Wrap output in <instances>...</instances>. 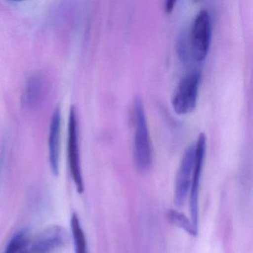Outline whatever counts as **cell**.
Segmentation results:
<instances>
[{"label": "cell", "instance_id": "6da1fadb", "mask_svg": "<svg viewBox=\"0 0 253 253\" xmlns=\"http://www.w3.org/2000/svg\"><path fill=\"white\" fill-rule=\"evenodd\" d=\"M134 160L137 169L142 172L148 171L152 163V144L145 114L144 106L140 97L134 103Z\"/></svg>", "mask_w": 253, "mask_h": 253}, {"label": "cell", "instance_id": "7a4b0ae2", "mask_svg": "<svg viewBox=\"0 0 253 253\" xmlns=\"http://www.w3.org/2000/svg\"><path fill=\"white\" fill-rule=\"evenodd\" d=\"M189 36V54L195 61L202 62L208 54L211 38V17L207 9L198 11L192 22Z\"/></svg>", "mask_w": 253, "mask_h": 253}, {"label": "cell", "instance_id": "3957f363", "mask_svg": "<svg viewBox=\"0 0 253 253\" xmlns=\"http://www.w3.org/2000/svg\"><path fill=\"white\" fill-rule=\"evenodd\" d=\"M201 80V73L198 70L192 71L181 78L171 100L176 113L186 115L195 109Z\"/></svg>", "mask_w": 253, "mask_h": 253}, {"label": "cell", "instance_id": "277c9868", "mask_svg": "<svg viewBox=\"0 0 253 253\" xmlns=\"http://www.w3.org/2000/svg\"><path fill=\"white\" fill-rule=\"evenodd\" d=\"M68 158L71 174L77 190L82 194L84 191V180L81 171V154L79 146L78 116L75 106H72L69 117L68 133Z\"/></svg>", "mask_w": 253, "mask_h": 253}, {"label": "cell", "instance_id": "5b68a950", "mask_svg": "<svg viewBox=\"0 0 253 253\" xmlns=\"http://www.w3.org/2000/svg\"><path fill=\"white\" fill-rule=\"evenodd\" d=\"M194 159L195 145H192L185 151L176 175L174 201L177 207L184 205L189 194L193 175Z\"/></svg>", "mask_w": 253, "mask_h": 253}, {"label": "cell", "instance_id": "8992f818", "mask_svg": "<svg viewBox=\"0 0 253 253\" xmlns=\"http://www.w3.org/2000/svg\"><path fill=\"white\" fill-rule=\"evenodd\" d=\"M206 135L201 133L195 145V159H194L193 175L189 191V207H190L191 221L195 228H198V195H199L200 179L204 166L206 151Z\"/></svg>", "mask_w": 253, "mask_h": 253}, {"label": "cell", "instance_id": "52a82bcc", "mask_svg": "<svg viewBox=\"0 0 253 253\" xmlns=\"http://www.w3.org/2000/svg\"><path fill=\"white\" fill-rule=\"evenodd\" d=\"M49 83L43 74L35 73L26 81L22 103L28 110L35 111L42 106L49 91Z\"/></svg>", "mask_w": 253, "mask_h": 253}, {"label": "cell", "instance_id": "ba28073f", "mask_svg": "<svg viewBox=\"0 0 253 253\" xmlns=\"http://www.w3.org/2000/svg\"><path fill=\"white\" fill-rule=\"evenodd\" d=\"M67 241V232L63 227L51 226L35 238L31 250L33 253H51L65 245Z\"/></svg>", "mask_w": 253, "mask_h": 253}, {"label": "cell", "instance_id": "9c48e42d", "mask_svg": "<svg viewBox=\"0 0 253 253\" xmlns=\"http://www.w3.org/2000/svg\"><path fill=\"white\" fill-rule=\"evenodd\" d=\"M60 135H61V111L54 109L50 124L48 150L49 163L53 174L57 176L60 171Z\"/></svg>", "mask_w": 253, "mask_h": 253}, {"label": "cell", "instance_id": "30bf717a", "mask_svg": "<svg viewBox=\"0 0 253 253\" xmlns=\"http://www.w3.org/2000/svg\"><path fill=\"white\" fill-rule=\"evenodd\" d=\"M71 227L75 244V253H88L86 238L80 223L78 216L74 213L71 218Z\"/></svg>", "mask_w": 253, "mask_h": 253}, {"label": "cell", "instance_id": "8fae6325", "mask_svg": "<svg viewBox=\"0 0 253 253\" xmlns=\"http://www.w3.org/2000/svg\"><path fill=\"white\" fill-rule=\"evenodd\" d=\"M167 217L172 224L183 229L192 236L195 237L198 235V229L195 227L191 220H189L183 213L171 210L168 211Z\"/></svg>", "mask_w": 253, "mask_h": 253}, {"label": "cell", "instance_id": "7c38bea8", "mask_svg": "<svg viewBox=\"0 0 253 253\" xmlns=\"http://www.w3.org/2000/svg\"><path fill=\"white\" fill-rule=\"evenodd\" d=\"M26 234L20 232L16 234L5 248L4 253H19L26 245Z\"/></svg>", "mask_w": 253, "mask_h": 253}, {"label": "cell", "instance_id": "4fadbf2b", "mask_svg": "<svg viewBox=\"0 0 253 253\" xmlns=\"http://www.w3.org/2000/svg\"><path fill=\"white\" fill-rule=\"evenodd\" d=\"M174 1H167V4H166V10L167 12H170L172 10L173 7H174Z\"/></svg>", "mask_w": 253, "mask_h": 253}]
</instances>
